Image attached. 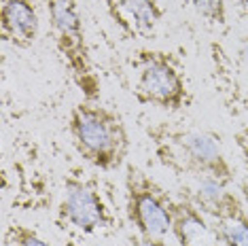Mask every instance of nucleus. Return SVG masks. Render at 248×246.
<instances>
[{"label": "nucleus", "mask_w": 248, "mask_h": 246, "mask_svg": "<svg viewBox=\"0 0 248 246\" xmlns=\"http://www.w3.org/2000/svg\"><path fill=\"white\" fill-rule=\"evenodd\" d=\"M238 62L248 75V38H242L240 45H238Z\"/></svg>", "instance_id": "16"}, {"label": "nucleus", "mask_w": 248, "mask_h": 246, "mask_svg": "<svg viewBox=\"0 0 248 246\" xmlns=\"http://www.w3.org/2000/svg\"><path fill=\"white\" fill-rule=\"evenodd\" d=\"M225 246H248V210L233 219L212 221Z\"/></svg>", "instance_id": "11"}, {"label": "nucleus", "mask_w": 248, "mask_h": 246, "mask_svg": "<svg viewBox=\"0 0 248 246\" xmlns=\"http://www.w3.org/2000/svg\"><path fill=\"white\" fill-rule=\"evenodd\" d=\"M233 142H235V147H238L242 161H244V166L248 170V125H244L242 130H238L233 134Z\"/></svg>", "instance_id": "14"}, {"label": "nucleus", "mask_w": 248, "mask_h": 246, "mask_svg": "<svg viewBox=\"0 0 248 246\" xmlns=\"http://www.w3.org/2000/svg\"><path fill=\"white\" fill-rule=\"evenodd\" d=\"M132 246H172L168 244L163 238H149V236H134L132 238Z\"/></svg>", "instance_id": "15"}, {"label": "nucleus", "mask_w": 248, "mask_h": 246, "mask_svg": "<svg viewBox=\"0 0 248 246\" xmlns=\"http://www.w3.org/2000/svg\"><path fill=\"white\" fill-rule=\"evenodd\" d=\"M233 2H235V7H238L240 13L248 17V0H233Z\"/></svg>", "instance_id": "18"}, {"label": "nucleus", "mask_w": 248, "mask_h": 246, "mask_svg": "<svg viewBox=\"0 0 248 246\" xmlns=\"http://www.w3.org/2000/svg\"><path fill=\"white\" fill-rule=\"evenodd\" d=\"M132 93L140 104L178 113L191 104V89L183 62L161 49H138L132 58Z\"/></svg>", "instance_id": "3"}, {"label": "nucleus", "mask_w": 248, "mask_h": 246, "mask_svg": "<svg viewBox=\"0 0 248 246\" xmlns=\"http://www.w3.org/2000/svg\"><path fill=\"white\" fill-rule=\"evenodd\" d=\"M240 195H242V200H244V204L248 208V181H240Z\"/></svg>", "instance_id": "17"}, {"label": "nucleus", "mask_w": 248, "mask_h": 246, "mask_svg": "<svg viewBox=\"0 0 248 246\" xmlns=\"http://www.w3.org/2000/svg\"><path fill=\"white\" fill-rule=\"evenodd\" d=\"M172 236L178 246H218L221 238L212 221L185 195L174 202Z\"/></svg>", "instance_id": "10"}, {"label": "nucleus", "mask_w": 248, "mask_h": 246, "mask_svg": "<svg viewBox=\"0 0 248 246\" xmlns=\"http://www.w3.org/2000/svg\"><path fill=\"white\" fill-rule=\"evenodd\" d=\"M41 19L34 0H0V36L15 49L36 43Z\"/></svg>", "instance_id": "9"}, {"label": "nucleus", "mask_w": 248, "mask_h": 246, "mask_svg": "<svg viewBox=\"0 0 248 246\" xmlns=\"http://www.w3.org/2000/svg\"><path fill=\"white\" fill-rule=\"evenodd\" d=\"M7 246H51L36 229L24 225V223H11L4 231Z\"/></svg>", "instance_id": "13"}, {"label": "nucleus", "mask_w": 248, "mask_h": 246, "mask_svg": "<svg viewBox=\"0 0 248 246\" xmlns=\"http://www.w3.org/2000/svg\"><path fill=\"white\" fill-rule=\"evenodd\" d=\"M55 223L62 229H70L83 236L112 227L115 215L102 193L98 176L72 172L64 178V198L58 206Z\"/></svg>", "instance_id": "6"}, {"label": "nucleus", "mask_w": 248, "mask_h": 246, "mask_svg": "<svg viewBox=\"0 0 248 246\" xmlns=\"http://www.w3.org/2000/svg\"><path fill=\"white\" fill-rule=\"evenodd\" d=\"M125 215L140 236L166 238L172 233L174 202L166 189L149 172L136 164H127L125 178Z\"/></svg>", "instance_id": "5"}, {"label": "nucleus", "mask_w": 248, "mask_h": 246, "mask_svg": "<svg viewBox=\"0 0 248 246\" xmlns=\"http://www.w3.org/2000/svg\"><path fill=\"white\" fill-rule=\"evenodd\" d=\"M157 161L178 176L212 178L221 184L235 181L227 155L214 134L176 121H157L146 127Z\"/></svg>", "instance_id": "1"}, {"label": "nucleus", "mask_w": 248, "mask_h": 246, "mask_svg": "<svg viewBox=\"0 0 248 246\" xmlns=\"http://www.w3.org/2000/svg\"><path fill=\"white\" fill-rule=\"evenodd\" d=\"M68 134L77 153L95 170L115 172L127 161L129 134L123 117L100 102L75 104L68 117Z\"/></svg>", "instance_id": "2"}, {"label": "nucleus", "mask_w": 248, "mask_h": 246, "mask_svg": "<svg viewBox=\"0 0 248 246\" xmlns=\"http://www.w3.org/2000/svg\"><path fill=\"white\" fill-rule=\"evenodd\" d=\"M106 13L127 38H153L163 19L161 0H100Z\"/></svg>", "instance_id": "7"}, {"label": "nucleus", "mask_w": 248, "mask_h": 246, "mask_svg": "<svg viewBox=\"0 0 248 246\" xmlns=\"http://www.w3.org/2000/svg\"><path fill=\"white\" fill-rule=\"evenodd\" d=\"M183 195L191 200L210 221H225L246 212L242 195L229 191L227 184H221L212 178H195L191 187L183 189Z\"/></svg>", "instance_id": "8"}, {"label": "nucleus", "mask_w": 248, "mask_h": 246, "mask_svg": "<svg viewBox=\"0 0 248 246\" xmlns=\"http://www.w3.org/2000/svg\"><path fill=\"white\" fill-rule=\"evenodd\" d=\"M210 26L227 28V0H185Z\"/></svg>", "instance_id": "12"}, {"label": "nucleus", "mask_w": 248, "mask_h": 246, "mask_svg": "<svg viewBox=\"0 0 248 246\" xmlns=\"http://www.w3.org/2000/svg\"><path fill=\"white\" fill-rule=\"evenodd\" d=\"M49 28L53 45L68 68L72 83L81 89L83 100L100 102V77L93 68L92 49L83 26L81 7L77 0H47Z\"/></svg>", "instance_id": "4"}]
</instances>
